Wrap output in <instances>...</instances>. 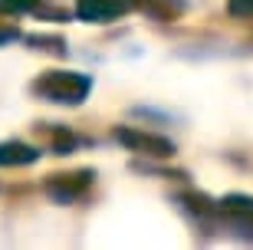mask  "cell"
Segmentation results:
<instances>
[{
  "mask_svg": "<svg viewBox=\"0 0 253 250\" xmlns=\"http://www.w3.org/2000/svg\"><path fill=\"white\" fill-rule=\"evenodd\" d=\"M92 89V76L85 73H69V69H49L40 79L30 83V93L43 102H56V105H79Z\"/></svg>",
  "mask_w": 253,
  "mask_h": 250,
  "instance_id": "6da1fadb",
  "label": "cell"
},
{
  "mask_svg": "<svg viewBox=\"0 0 253 250\" xmlns=\"http://www.w3.org/2000/svg\"><path fill=\"white\" fill-rule=\"evenodd\" d=\"M214 211L224 217V224L237 237L253 241V198L250 195H227Z\"/></svg>",
  "mask_w": 253,
  "mask_h": 250,
  "instance_id": "7a4b0ae2",
  "label": "cell"
},
{
  "mask_svg": "<svg viewBox=\"0 0 253 250\" xmlns=\"http://www.w3.org/2000/svg\"><path fill=\"white\" fill-rule=\"evenodd\" d=\"M115 142H122L128 151H138V155H148V158H171L174 155V142L165 139V135H151V132H141V129H115Z\"/></svg>",
  "mask_w": 253,
  "mask_h": 250,
  "instance_id": "3957f363",
  "label": "cell"
},
{
  "mask_svg": "<svg viewBox=\"0 0 253 250\" xmlns=\"http://www.w3.org/2000/svg\"><path fill=\"white\" fill-rule=\"evenodd\" d=\"M122 13H128V0H79L76 17L85 23H112Z\"/></svg>",
  "mask_w": 253,
  "mask_h": 250,
  "instance_id": "277c9868",
  "label": "cell"
},
{
  "mask_svg": "<svg viewBox=\"0 0 253 250\" xmlns=\"http://www.w3.org/2000/svg\"><path fill=\"white\" fill-rule=\"evenodd\" d=\"M76 175H53L46 181V195L53 198L56 204H73L76 198L85 195V185H89V178H92V171H83L79 175V181H73Z\"/></svg>",
  "mask_w": 253,
  "mask_h": 250,
  "instance_id": "5b68a950",
  "label": "cell"
},
{
  "mask_svg": "<svg viewBox=\"0 0 253 250\" xmlns=\"http://www.w3.org/2000/svg\"><path fill=\"white\" fill-rule=\"evenodd\" d=\"M37 158H40L37 145H27L20 139L0 142V168H23V165H33Z\"/></svg>",
  "mask_w": 253,
  "mask_h": 250,
  "instance_id": "8992f818",
  "label": "cell"
},
{
  "mask_svg": "<svg viewBox=\"0 0 253 250\" xmlns=\"http://www.w3.org/2000/svg\"><path fill=\"white\" fill-rule=\"evenodd\" d=\"M30 43H33L37 50H46V53H56V56L66 53V43L56 40V37H30Z\"/></svg>",
  "mask_w": 253,
  "mask_h": 250,
  "instance_id": "52a82bcc",
  "label": "cell"
},
{
  "mask_svg": "<svg viewBox=\"0 0 253 250\" xmlns=\"http://www.w3.org/2000/svg\"><path fill=\"white\" fill-rule=\"evenodd\" d=\"M227 10L237 20H253V0H227Z\"/></svg>",
  "mask_w": 253,
  "mask_h": 250,
  "instance_id": "ba28073f",
  "label": "cell"
},
{
  "mask_svg": "<svg viewBox=\"0 0 253 250\" xmlns=\"http://www.w3.org/2000/svg\"><path fill=\"white\" fill-rule=\"evenodd\" d=\"M30 7H33V0H0V10H7V13H20Z\"/></svg>",
  "mask_w": 253,
  "mask_h": 250,
  "instance_id": "9c48e42d",
  "label": "cell"
},
{
  "mask_svg": "<svg viewBox=\"0 0 253 250\" xmlns=\"http://www.w3.org/2000/svg\"><path fill=\"white\" fill-rule=\"evenodd\" d=\"M17 40H20V30H17V27H0V47L17 43Z\"/></svg>",
  "mask_w": 253,
  "mask_h": 250,
  "instance_id": "30bf717a",
  "label": "cell"
}]
</instances>
